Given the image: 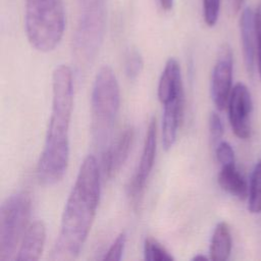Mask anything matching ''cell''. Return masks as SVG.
<instances>
[{
  "instance_id": "obj_16",
  "label": "cell",
  "mask_w": 261,
  "mask_h": 261,
  "mask_svg": "<svg viewBox=\"0 0 261 261\" xmlns=\"http://www.w3.org/2000/svg\"><path fill=\"white\" fill-rule=\"evenodd\" d=\"M232 247V240L229 226L226 222H218L214 228L210 243V259L224 261L228 259Z\"/></svg>"
},
{
  "instance_id": "obj_9",
  "label": "cell",
  "mask_w": 261,
  "mask_h": 261,
  "mask_svg": "<svg viewBox=\"0 0 261 261\" xmlns=\"http://www.w3.org/2000/svg\"><path fill=\"white\" fill-rule=\"evenodd\" d=\"M228 118L233 134L247 140L251 136V114L253 109L249 89L243 83H238L231 90L228 103Z\"/></svg>"
},
{
  "instance_id": "obj_8",
  "label": "cell",
  "mask_w": 261,
  "mask_h": 261,
  "mask_svg": "<svg viewBox=\"0 0 261 261\" xmlns=\"http://www.w3.org/2000/svg\"><path fill=\"white\" fill-rule=\"evenodd\" d=\"M232 52L230 47L224 44L219 49L211 76V97L218 110L227 106L232 90Z\"/></svg>"
},
{
  "instance_id": "obj_25",
  "label": "cell",
  "mask_w": 261,
  "mask_h": 261,
  "mask_svg": "<svg viewBox=\"0 0 261 261\" xmlns=\"http://www.w3.org/2000/svg\"><path fill=\"white\" fill-rule=\"evenodd\" d=\"M159 4L164 11H169L173 7L174 0H159Z\"/></svg>"
},
{
  "instance_id": "obj_27",
  "label": "cell",
  "mask_w": 261,
  "mask_h": 261,
  "mask_svg": "<svg viewBox=\"0 0 261 261\" xmlns=\"http://www.w3.org/2000/svg\"><path fill=\"white\" fill-rule=\"evenodd\" d=\"M208 258L207 257H205L204 255H197V256H195L194 258H193V260H207Z\"/></svg>"
},
{
  "instance_id": "obj_13",
  "label": "cell",
  "mask_w": 261,
  "mask_h": 261,
  "mask_svg": "<svg viewBox=\"0 0 261 261\" xmlns=\"http://www.w3.org/2000/svg\"><path fill=\"white\" fill-rule=\"evenodd\" d=\"M162 105V145L165 150H169L176 141L178 127L181 121L184 111V93Z\"/></svg>"
},
{
  "instance_id": "obj_23",
  "label": "cell",
  "mask_w": 261,
  "mask_h": 261,
  "mask_svg": "<svg viewBox=\"0 0 261 261\" xmlns=\"http://www.w3.org/2000/svg\"><path fill=\"white\" fill-rule=\"evenodd\" d=\"M209 134H210V139L212 141L213 144H218L219 141L221 140L222 136H223V123L222 120L220 118V116L218 115V113L216 112H211L210 116H209Z\"/></svg>"
},
{
  "instance_id": "obj_12",
  "label": "cell",
  "mask_w": 261,
  "mask_h": 261,
  "mask_svg": "<svg viewBox=\"0 0 261 261\" xmlns=\"http://www.w3.org/2000/svg\"><path fill=\"white\" fill-rule=\"evenodd\" d=\"M240 33L243 48V57L245 67L248 73L253 74L256 62V28H255V11L250 7H246L240 18Z\"/></svg>"
},
{
  "instance_id": "obj_14",
  "label": "cell",
  "mask_w": 261,
  "mask_h": 261,
  "mask_svg": "<svg viewBox=\"0 0 261 261\" xmlns=\"http://www.w3.org/2000/svg\"><path fill=\"white\" fill-rule=\"evenodd\" d=\"M184 93L180 67L176 59L169 58L161 73L158 84V99L164 104Z\"/></svg>"
},
{
  "instance_id": "obj_17",
  "label": "cell",
  "mask_w": 261,
  "mask_h": 261,
  "mask_svg": "<svg viewBox=\"0 0 261 261\" xmlns=\"http://www.w3.org/2000/svg\"><path fill=\"white\" fill-rule=\"evenodd\" d=\"M248 209L251 213L261 212V160L255 165L251 175L248 196Z\"/></svg>"
},
{
  "instance_id": "obj_26",
  "label": "cell",
  "mask_w": 261,
  "mask_h": 261,
  "mask_svg": "<svg viewBox=\"0 0 261 261\" xmlns=\"http://www.w3.org/2000/svg\"><path fill=\"white\" fill-rule=\"evenodd\" d=\"M244 2H245V0H232V7H233L234 12H238L242 9Z\"/></svg>"
},
{
  "instance_id": "obj_11",
  "label": "cell",
  "mask_w": 261,
  "mask_h": 261,
  "mask_svg": "<svg viewBox=\"0 0 261 261\" xmlns=\"http://www.w3.org/2000/svg\"><path fill=\"white\" fill-rule=\"evenodd\" d=\"M46 241V226L42 220L31 223L20 242L16 261H36L42 255Z\"/></svg>"
},
{
  "instance_id": "obj_15",
  "label": "cell",
  "mask_w": 261,
  "mask_h": 261,
  "mask_svg": "<svg viewBox=\"0 0 261 261\" xmlns=\"http://www.w3.org/2000/svg\"><path fill=\"white\" fill-rule=\"evenodd\" d=\"M220 188L239 200H245L249 196V187L243 174L237 169L236 163L222 165L218 173Z\"/></svg>"
},
{
  "instance_id": "obj_20",
  "label": "cell",
  "mask_w": 261,
  "mask_h": 261,
  "mask_svg": "<svg viewBox=\"0 0 261 261\" xmlns=\"http://www.w3.org/2000/svg\"><path fill=\"white\" fill-rule=\"evenodd\" d=\"M221 0H202L203 18L208 27H214L218 20Z\"/></svg>"
},
{
  "instance_id": "obj_2",
  "label": "cell",
  "mask_w": 261,
  "mask_h": 261,
  "mask_svg": "<svg viewBox=\"0 0 261 261\" xmlns=\"http://www.w3.org/2000/svg\"><path fill=\"white\" fill-rule=\"evenodd\" d=\"M73 108L71 69L64 64L52 74V107L45 144L37 164V178L44 186L57 184L69 161V125Z\"/></svg>"
},
{
  "instance_id": "obj_4",
  "label": "cell",
  "mask_w": 261,
  "mask_h": 261,
  "mask_svg": "<svg viewBox=\"0 0 261 261\" xmlns=\"http://www.w3.org/2000/svg\"><path fill=\"white\" fill-rule=\"evenodd\" d=\"M25 33L40 52H50L62 39L65 12L62 0H25Z\"/></svg>"
},
{
  "instance_id": "obj_6",
  "label": "cell",
  "mask_w": 261,
  "mask_h": 261,
  "mask_svg": "<svg viewBox=\"0 0 261 261\" xmlns=\"http://www.w3.org/2000/svg\"><path fill=\"white\" fill-rule=\"evenodd\" d=\"M32 201L28 193L17 192L5 199L0 208V261L15 260L29 226Z\"/></svg>"
},
{
  "instance_id": "obj_24",
  "label": "cell",
  "mask_w": 261,
  "mask_h": 261,
  "mask_svg": "<svg viewBox=\"0 0 261 261\" xmlns=\"http://www.w3.org/2000/svg\"><path fill=\"white\" fill-rule=\"evenodd\" d=\"M255 28H256V41H257L256 61H257L258 72L261 81V2L258 3L255 10Z\"/></svg>"
},
{
  "instance_id": "obj_10",
  "label": "cell",
  "mask_w": 261,
  "mask_h": 261,
  "mask_svg": "<svg viewBox=\"0 0 261 261\" xmlns=\"http://www.w3.org/2000/svg\"><path fill=\"white\" fill-rule=\"evenodd\" d=\"M135 130L132 126L126 127L117 138L115 143L104 150L102 165L105 176L111 178L126 161L134 142Z\"/></svg>"
},
{
  "instance_id": "obj_22",
  "label": "cell",
  "mask_w": 261,
  "mask_h": 261,
  "mask_svg": "<svg viewBox=\"0 0 261 261\" xmlns=\"http://www.w3.org/2000/svg\"><path fill=\"white\" fill-rule=\"evenodd\" d=\"M216 159L220 163V165H226V164H232L236 163L234 161V151L230 144H228L225 141H221L217 144L216 147Z\"/></svg>"
},
{
  "instance_id": "obj_7",
  "label": "cell",
  "mask_w": 261,
  "mask_h": 261,
  "mask_svg": "<svg viewBox=\"0 0 261 261\" xmlns=\"http://www.w3.org/2000/svg\"><path fill=\"white\" fill-rule=\"evenodd\" d=\"M156 135H157L156 118L152 117L148 124L146 138L143 146V151H142V155H141L138 167L134 175L129 179V182L126 189L129 203L136 210L139 208L141 204L147 180L154 166L155 156H156V145H157Z\"/></svg>"
},
{
  "instance_id": "obj_21",
  "label": "cell",
  "mask_w": 261,
  "mask_h": 261,
  "mask_svg": "<svg viewBox=\"0 0 261 261\" xmlns=\"http://www.w3.org/2000/svg\"><path fill=\"white\" fill-rule=\"evenodd\" d=\"M126 243V234L125 232H120L116 239L111 244L108 251L105 253L103 260H111V261H119L122 257L123 250Z\"/></svg>"
},
{
  "instance_id": "obj_5",
  "label": "cell",
  "mask_w": 261,
  "mask_h": 261,
  "mask_svg": "<svg viewBox=\"0 0 261 261\" xmlns=\"http://www.w3.org/2000/svg\"><path fill=\"white\" fill-rule=\"evenodd\" d=\"M82 10L72 39V51L80 65H89L102 45L105 27V0H80Z\"/></svg>"
},
{
  "instance_id": "obj_1",
  "label": "cell",
  "mask_w": 261,
  "mask_h": 261,
  "mask_svg": "<svg viewBox=\"0 0 261 261\" xmlns=\"http://www.w3.org/2000/svg\"><path fill=\"white\" fill-rule=\"evenodd\" d=\"M101 193L100 170L96 158L88 155L81 164L66 200L52 260L77 257L94 222Z\"/></svg>"
},
{
  "instance_id": "obj_3",
  "label": "cell",
  "mask_w": 261,
  "mask_h": 261,
  "mask_svg": "<svg viewBox=\"0 0 261 261\" xmlns=\"http://www.w3.org/2000/svg\"><path fill=\"white\" fill-rule=\"evenodd\" d=\"M119 106L120 91L117 79L111 67L104 65L96 74L91 95V130L94 142L101 149L106 148Z\"/></svg>"
},
{
  "instance_id": "obj_19",
  "label": "cell",
  "mask_w": 261,
  "mask_h": 261,
  "mask_svg": "<svg viewBox=\"0 0 261 261\" xmlns=\"http://www.w3.org/2000/svg\"><path fill=\"white\" fill-rule=\"evenodd\" d=\"M143 67H144V61L141 53L136 49L130 50L127 53L125 62H124L125 75L129 80L134 81L141 74Z\"/></svg>"
},
{
  "instance_id": "obj_18",
  "label": "cell",
  "mask_w": 261,
  "mask_h": 261,
  "mask_svg": "<svg viewBox=\"0 0 261 261\" xmlns=\"http://www.w3.org/2000/svg\"><path fill=\"white\" fill-rule=\"evenodd\" d=\"M144 258L147 261H170L171 254L154 238L148 237L144 242Z\"/></svg>"
}]
</instances>
